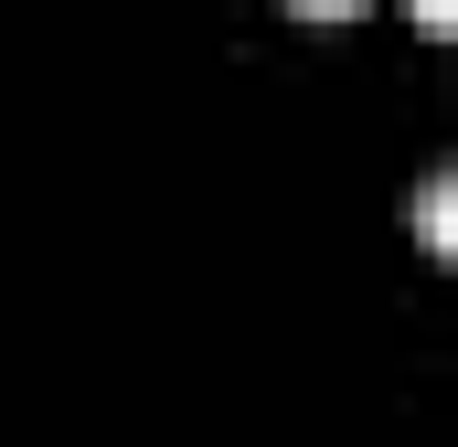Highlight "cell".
Returning <instances> with one entry per match:
<instances>
[{
  "mask_svg": "<svg viewBox=\"0 0 458 447\" xmlns=\"http://www.w3.org/2000/svg\"><path fill=\"white\" fill-rule=\"evenodd\" d=\"M416 21L427 32H458V0H416Z\"/></svg>",
  "mask_w": 458,
  "mask_h": 447,
  "instance_id": "obj_2",
  "label": "cell"
},
{
  "mask_svg": "<svg viewBox=\"0 0 458 447\" xmlns=\"http://www.w3.org/2000/svg\"><path fill=\"white\" fill-rule=\"evenodd\" d=\"M416 234H427L437 256H458V160L427 171V192H416Z\"/></svg>",
  "mask_w": 458,
  "mask_h": 447,
  "instance_id": "obj_1",
  "label": "cell"
},
{
  "mask_svg": "<svg viewBox=\"0 0 458 447\" xmlns=\"http://www.w3.org/2000/svg\"><path fill=\"white\" fill-rule=\"evenodd\" d=\"M299 11H352V0H299Z\"/></svg>",
  "mask_w": 458,
  "mask_h": 447,
  "instance_id": "obj_3",
  "label": "cell"
}]
</instances>
